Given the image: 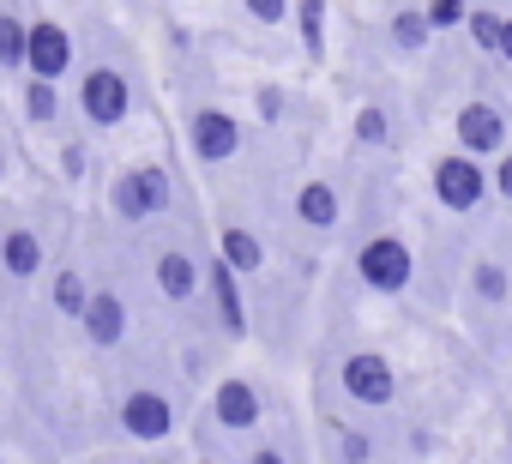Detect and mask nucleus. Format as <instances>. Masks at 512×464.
Wrapping results in <instances>:
<instances>
[{
  "mask_svg": "<svg viewBox=\"0 0 512 464\" xmlns=\"http://www.w3.org/2000/svg\"><path fill=\"white\" fill-rule=\"evenodd\" d=\"M169 205H175V175H169L163 163H133V169H121L115 187H109V211H115L121 223H157Z\"/></svg>",
  "mask_w": 512,
  "mask_h": 464,
  "instance_id": "nucleus-1",
  "label": "nucleus"
},
{
  "mask_svg": "<svg viewBox=\"0 0 512 464\" xmlns=\"http://www.w3.org/2000/svg\"><path fill=\"white\" fill-rule=\"evenodd\" d=\"M356 278H362L374 296H398V290H410V278H416V254H410V242L392 236V229L368 236V242L356 248Z\"/></svg>",
  "mask_w": 512,
  "mask_h": 464,
  "instance_id": "nucleus-2",
  "label": "nucleus"
},
{
  "mask_svg": "<svg viewBox=\"0 0 512 464\" xmlns=\"http://www.w3.org/2000/svg\"><path fill=\"white\" fill-rule=\"evenodd\" d=\"M115 422H121L127 440H139V446H163V440L181 428V410H175V398L157 392V386H127L121 404H115Z\"/></svg>",
  "mask_w": 512,
  "mask_h": 464,
  "instance_id": "nucleus-3",
  "label": "nucleus"
},
{
  "mask_svg": "<svg viewBox=\"0 0 512 464\" xmlns=\"http://www.w3.org/2000/svg\"><path fill=\"white\" fill-rule=\"evenodd\" d=\"M79 115H85L97 133L127 127V115H133V85H127V73H121V67H85V73H79Z\"/></svg>",
  "mask_w": 512,
  "mask_h": 464,
  "instance_id": "nucleus-4",
  "label": "nucleus"
},
{
  "mask_svg": "<svg viewBox=\"0 0 512 464\" xmlns=\"http://www.w3.org/2000/svg\"><path fill=\"white\" fill-rule=\"evenodd\" d=\"M79 61V43L67 25L55 19H25V79H43V85H61Z\"/></svg>",
  "mask_w": 512,
  "mask_h": 464,
  "instance_id": "nucleus-5",
  "label": "nucleus"
},
{
  "mask_svg": "<svg viewBox=\"0 0 512 464\" xmlns=\"http://www.w3.org/2000/svg\"><path fill=\"white\" fill-rule=\"evenodd\" d=\"M338 386H344V398L362 404V410H386V404L398 398V374H392L386 350H350L344 368H338Z\"/></svg>",
  "mask_w": 512,
  "mask_h": 464,
  "instance_id": "nucleus-6",
  "label": "nucleus"
},
{
  "mask_svg": "<svg viewBox=\"0 0 512 464\" xmlns=\"http://www.w3.org/2000/svg\"><path fill=\"white\" fill-rule=\"evenodd\" d=\"M452 139H458V157H470V163L500 157V151H506V115H500V103L470 97V103L452 115Z\"/></svg>",
  "mask_w": 512,
  "mask_h": 464,
  "instance_id": "nucleus-7",
  "label": "nucleus"
},
{
  "mask_svg": "<svg viewBox=\"0 0 512 464\" xmlns=\"http://www.w3.org/2000/svg\"><path fill=\"white\" fill-rule=\"evenodd\" d=\"M434 199H440L446 211H458V217L482 211V199H488V169L470 163V157H458V151L434 157Z\"/></svg>",
  "mask_w": 512,
  "mask_h": 464,
  "instance_id": "nucleus-8",
  "label": "nucleus"
},
{
  "mask_svg": "<svg viewBox=\"0 0 512 464\" xmlns=\"http://www.w3.org/2000/svg\"><path fill=\"white\" fill-rule=\"evenodd\" d=\"M127 326H133V308H127V296H121L115 284H91V302H85V314H79V332H85V344H91V350H121Z\"/></svg>",
  "mask_w": 512,
  "mask_h": 464,
  "instance_id": "nucleus-9",
  "label": "nucleus"
},
{
  "mask_svg": "<svg viewBox=\"0 0 512 464\" xmlns=\"http://www.w3.org/2000/svg\"><path fill=\"white\" fill-rule=\"evenodd\" d=\"M187 145H193L199 163H229L241 151V121L229 109H217V103H199L187 115Z\"/></svg>",
  "mask_w": 512,
  "mask_h": 464,
  "instance_id": "nucleus-10",
  "label": "nucleus"
},
{
  "mask_svg": "<svg viewBox=\"0 0 512 464\" xmlns=\"http://www.w3.org/2000/svg\"><path fill=\"white\" fill-rule=\"evenodd\" d=\"M260 416H266V398H260V386H253V380H241V374L217 380V392H211V422H217L223 434L260 428Z\"/></svg>",
  "mask_w": 512,
  "mask_h": 464,
  "instance_id": "nucleus-11",
  "label": "nucleus"
},
{
  "mask_svg": "<svg viewBox=\"0 0 512 464\" xmlns=\"http://www.w3.org/2000/svg\"><path fill=\"white\" fill-rule=\"evenodd\" d=\"M151 284H157V296H163L169 308H187V302L205 290V278H199V260H193L187 248H163V254L151 260Z\"/></svg>",
  "mask_w": 512,
  "mask_h": 464,
  "instance_id": "nucleus-12",
  "label": "nucleus"
},
{
  "mask_svg": "<svg viewBox=\"0 0 512 464\" xmlns=\"http://www.w3.org/2000/svg\"><path fill=\"white\" fill-rule=\"evenodd\" d=\"M0 272H7V284H37L43 278V236L31 223H13L7 236H0Z\"/></svg>",
  "mask_w": 512,
  "mask_h": 464,
  "instance_id": "nucleus-13",
  "label": "nucleus"
},
{
  "mask_svg": "<svg viewBox=\"0 0 512 464\" xmlns=\"http://www.w3.org/2000/svg\"><path fill=\"white\" fill-rule=\"evenodd\" d=\"M199 278H205V290H211V302H217V320H223V332H229V338H247V302H241V278H235L223 260H205V266H199Z\"/></svg>",
  "mask_w": 512,
  "mask_h": 464,
  "instance_id": "nucleus-14",
  "label": "nucleus"
},
{
  "mask_svg": "<svg viewBox=\"0 0 512 464\" xmlns=\"http://www.w3.org/2000/svg\"><path fill=\"white\" fill-rule=\"evenodd\" d=\"M344 217V193L332 181H302L296 187V223L308 229V236H332Z\"/></svg>",
  "mask_w": 512,
  "mask_h": 464,
  "instance_id": "nucleus-15",
  "label": "nucleus"
},
{
  "mask_svg": "<svg viewBox=\"0 0 512 464\" xmlns=\"http://www.w3.org/2000/svg\"><path fill=\"white\" fill-rule=\"evenodd\" d=\"M217 260L235 272V278H253V272H266V242L253 236V229H241V223H229L223 236H217Z\"/></svg>",
  "mask_w": 512,
  "mask_h": 464,
  "instance_id": "nucleus-16",
  "label": "nucleus"
},
{
  "mask_svg": "<svg viewBox=\"0 0 512 464\" xmlns=\"http://www.w3.org/2000/svg\"><path fill=\"white\" fill-rule=\"evenodd\" d=\"M49 302H55V314H61V320H73V326H79V314H85V302H91V278H85L79 266H61V272L49 278Z\"/></svg>",
  "mask_w": 512,
  "mask_h": 464,
  "instance_id": "nucleus-17",
  "label": "nucleus"
},
{
  "mask_svg": "<svg viewBox=\"0 0 512 464\" xmlns=\"http://www.w3.org/2000/svg\"><path fill=\"white\" fill-rule=\"evenodd\" d=\"M19 109H25V121H31V127H55V121H61V91H55V85H43V79H25Z\"/></svg>",
  "mask_w": 512,
  "mask_h": 464,
  "instance_id": "nucleus-18",
  "label": "nucleus"
},
{
  "mask_svg": "<svg viewBox=\"0 0 512 464\" xmlns=\"http://www.w3.org/2000/svg\"><path fill=\"white\" fill-rule=\"evenodd\" d=\"M7 73L25 79V19L13 7H0V79Z\"/></svg>",
  "mask_w": 512,
  "mask_h": 464,
  "instance_id": "nucleus-19",
  "label": "nucleus"
},
{
  "mask_svg": "<svg viewBox=\"0 0 512 464\" xmlns=\"http://www.w3.org/2000/svg\"><path fill=\"white\" fill-rule=\"evenodd\" d=\"M470 290H476V302L500 308V302L512 296V278H506V266H494V260H476V266H470Z\"/></svg>",
  "mask_w": 512,
  "mask_h": 464,
  "instance_id": "nucleus-20",
  "label": "nucleus"
},
{
  "mask_svg": "<svg viewBox=\"0 0 512 464\" xmlns=\"http://www.w3.org/2000/svg\"><path fill=\"white\" fill-rule=\"evenodd\" d=\"M464 31H470V43H476L482 55H494V49H500V31H506V13H494V7H470Z\"/></svg>",
  "mask_w": 512,
  "mask_h": 464,
  "instance_id": "nucleus-21",
  "label": "nucleus"
},
{
  "mask_svg": "<svg viewBox=\"0 0 512 464\" xmlns=\"http://www.w3.org/2000/svg\"><path fill=\"white\" fill-rule=\"evenodd\" d=\"M332 446L344 464H374V440L356 428V422H332Z\"/></svg>",
  "mask_w": 512,
  "mask_h": 464,
  "instance_id": "nucleus-22",
  "label": "nucleus"
},
{
  "mask_svg": "<svg viewBox=\"0 0 512 464\" xmlns=\"http://www.w3.org/2000/svg\"><path fill=\"white\" fill-rule=\"evenodd\" d=\"M392 43H398V49H422V43H428L422 7H398V13H392Z\"/></svg>",
  "mask_w": 512,
  "mask_h": 464,
  "instance_id": "nucleus-23",
  "label": "nucleus"
},
{
  "mask_svg": "<svg viewBox=\"0 0 512 464\" xmlns=\"http://www.w3.org/2000/svg\"><path fill=\"white\" fill-rule=\"evenodd\" d=\"M356 139H362V145H386V139H392V115H386L380 103H362V109H356Z\"/></svg>",
  "mask_w": 512,
  "mask_h": 464,
  "instance_id": "nucleus-24",
  "label": "nucleus"
},
{
  "mask_svg": "<svg viewBox=\"0 0 512 464\" xmlns=\"http://www.w3.org/2000/svg\"><path fill=\"white\" fill-rule=\"evenodd\" d=\"M464 19H470V7H464V0H434V7H422V25H428V37H434V31H464Z\"/></svg>",
  "mask_w": 512,
  "mask_h": 464,
  "instance_id": "nucleus-25",
  "label": "nucleus"
},
{
  "mask_svg": "<svg viewBox=\"0 0 512 464\" xmlns=\"http://www.w3.org/2000/svg\"><path fill=\"white\" fill-rule=\"evenodd\" d=\"M55 163H61V175H67V181L79 187V181H85V169H91V151H85V139H61Z\"/></svg>",
  "mask_w": 512,
  "mask_h": 464,
  "instance_id": "nucleus-26",
  "label": "nucleus"
},
{
  "mask_svg": "<svg viewBox=\"0 0 512 464\" xmlns=\"http://www.w3.org/2000/svg\"><path fill=\"white\" fill-rule=\"evenodd\" d=\"M290 19L302 25L308 49H320V37H326V7H320V0H302V7H290Z\"/></svg>",
  "mask_w": 512,
  "mask_h": 464,
  "instance_id": "nucleus-27",
  "label": "nucleus"
},
{
  "mask_svg": "<svg viewBox=\"0 0 512 464\" xmlns=\"http://www.w3.org/2000/svg\"><path fill=\"white\" fill-rule=\"evenodd\" d=\"M253 25H290V0H247L241 7Z\"/></svg>",
  "mask_w": 512,
  "mask_h": 464,
  "instance_id": "nucleus-28",
  "label": "nucleus"
},
{
  "mask_svg": "<svg viewBox=\"0 0 512 464\" xmlns=\"http://www.w3.org/2000/svg\"><path fill=\"white\" fill-rule=\"evenodd\" d=\"M253 109H260V121H266V127H278L290 103H284V91H278V85H266V91H253Z\"/></svg>",
  "mask_w": 512,
  "mask_h": 464,
  "instance_id": "nucleus-29",
  "label": "nucleus"
},
{
  "mask_svg": "<svg viewBox=\"0 0 512 464\" xmlns=\"http://www.w3.org/2000/svg\"><path fill=\"white\" fill-rule=\"evenodd\" d=\"M488 193L512 199V151H500V157H494V169H488Z\"/></svg>",
  "mask_w": 512,
  "mask_h": 464,
  "instance_id": "nucleus-30",
  "label": "nucleus"
},
{
  "mask_svg": "<svg viewBox=\"0 0 512 464\" xmlns=\"http://www.w3.org/2000/svg\"><path fill=\"white\" fill-rule=\"evenodd\" d=\"M247 464H290V458H284L278 446H253V452H247Z\"/></svg>",
  "mask_w": 512,
  "mask_h": 464,
  "instance_id": "nucleus-31",
  "label": "nucleus"
},
{
  "mask_svg": "<svg viewBox=\"0 0 512 464\" xmlns=\"http://www.w3.org/2000/svg\"><path fill=\"white\" fill-rule=\"evenodd\" d=\"M494 55H500L506 67H512V13H506V31H500V49H494Z\"/></svg>",
  "mask_w": 512,
  "mask_h": 464,
  "instance_id": "nucleus-32",
  "label": "nucleus"
},
{
  "mask_svg": "<svg viewBox=\"0 0 512 464\" xmlns=\"http://www.w3.org/2000/svg\"><path fill=\"white\" fill-rule=\"evenodd\" d=\"M0 175H7V157H0Z\"/></svg>",
  "mask_w": 512,
  "mask_h": 464,
  "instance_id": "nucleus-33",
  "label": "nucleus"
},
{
  "mask_svg": "<svg viewBox=\"0 0 512 464\" xmlns=\"http://www.w3.org/2000/svg\"><path fill=\"white\" fill-rule=\"evenodd\" d=\"M157 464H175V458H157Z\"/></svg>",
  "mask_w": 512,
  "mask_h": 464,
  "instance_id": "nucleus-34",
  "label": "nucleus"
},
{
  "mask_svg": "<svg viewBox=\"0 0 512 464\" xmlns=\"http://www.w3.org/2000/svg\"><path fill=\"white\" fill-rule=\"evenodd\" d=\"M205 464H217V458H205Z\"/></svg>",
  "mask_w": 512,
  "mask_h": 464,
  "instance_id": "nucleus-35",
  "label": "nucleus"
},
{
  "mask_svg": "<svg viewBox=\"0 0 512 464\" xmlns=\"http://www.w3.org/2000/svg\"><path fill=\"white\" fill-rule=\"evenodd\" d=\"M0 464H7V458H0Z\"/></svg>",
  "mask_w": 512,
  "mask_h": 464,
  "instance_id": "nucleus-36",
  "label": "nucleus"
}]
</instances>
